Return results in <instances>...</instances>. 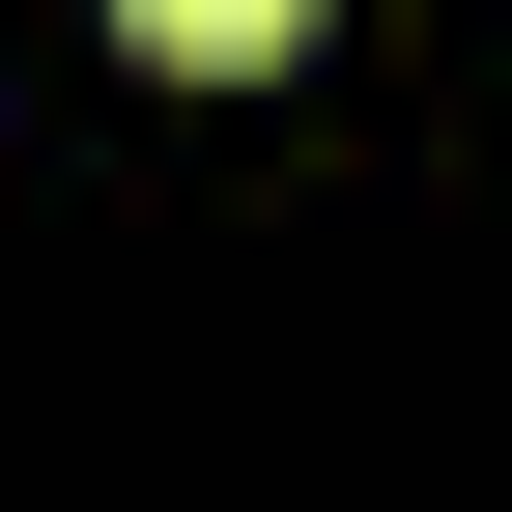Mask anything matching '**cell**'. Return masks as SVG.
I'll return each instance as SVG.
<instances>
[{"label":"cell","instance_id":"1","mask_svg":"<svg viewBox=\"0 0 512 512\" xmlns=\"http://www.w3.org/2000/svg\"><path fill=\"white\" fill-rule=\"evenodd\" d=\"M114 29H143V57H285L313 0H114Z\"/></svg>","mask_w":512,"mask_h":512}]
</instances>
